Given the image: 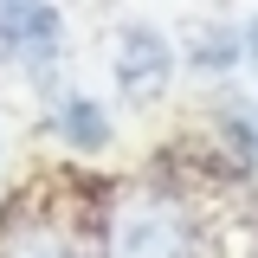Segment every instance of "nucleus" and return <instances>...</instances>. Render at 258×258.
I'll return each instance as SVG.
<instances>
[{"instance_id":"6e6552de","label":"nucleus","mask_w":258,"mask_h":258,"mask_svg":"<svg viewBox=\"0 0 258 258\" xmlns=\"http://www.w3.org/2000/svg\"><path fill=\"white\" fill-rule=\"evenodd\" d=\"M239 64L252 71V84H258V13L245 20V26H239Z\"/></svg>"},{"instance_id":"0eeeda50","label":"nucleus","mask_w":258,"mask_h":258,"mask_svg":"<svg viewBox=\"0 0 258 258\" xmlns=\"http://www.w3.org/2000/svg\"><path fill=\"white\" fill-rule=\"evenodd\" d=\"M226 129H232V142L245 149V161H258V103H239V110H226Z\"/></svg>"},{"instance_id":"20e7f679","label":"nucleus","mask_w":258,"mask_h":258,"mask_svg":"<svg viewBox=\"0 0 258 258\" xmlns=\"http://www.w3.org/2000/svg\"><path fill=\"white\" fill-rule=\"evenodd\" d=\"M52 129H58L64 149H78V155H103L110 149V110L84 91H64L52 103Z\"/></svg>"},{"instance_id":"f257e3e1","label":"nucleus","mask_w":258,"mask_h":258,"mask_svg":"<svg viewBox=\"0 0 258 258\" xmlns=\"http://www.w3.org/2000/svg\"><path fill=\"white\" fill-rule=\"evenodd\" d=\"M110 258H194V226L161 194L123 200V213L110 226Z\"/></svg>"},{"instance_id":"423d86ee","label":"nucleus","mask_w":258,"mask_h":258,"mask_svg":"<svg viewBox=\"0 0 258 258\" xmlns=\"http://www.w3.org/2000/svg\"><path fill=\"white\" fill-rule=\"evenodd\" d=\"M0 258H71V245L58 232H45V226H26V232H13L0 245Z\"/></svg>"},{"instance_id":"7ed1b4c3","label":"nucleus","mask_w":258,"mask_h":258,"mask_svg":"<svg viewBox=\"0 0 258 258\" xmlns=\"http://www.w3.org/2000/svg\"><path fill=\"white\" fill-rule=\"evenodd\" d=\"M0 45L26 64L32 78H52V64L64 58V26L52 0H0Z\"/></svg>"},{"instance_id":"f03ea898","label":"nucleus","mask_w":258,"mask_h":258,"mask_svg":"<svg viewBox=\"0 0 258 258\" xmlns=\"http://www.w3.org/2000/svg\"><path fill=\"white\" fill-rule=\"evenodd\" d=\"M116 84H123L129 103H161L168 84H174V45L168 32L136 20V26L116 32Z\"/></svg>"},{"instance_id":"39448f33","label":"nucleus","mask_w":258,"mask_h":258,"mask_svg":"<svg viewBox=\"0 0 258 258\" xmlns=\"http://www.w3.org/2000/svg\"><path fill=\"white\" fill-rule=\"evenodd\" d=\"M187 58L200 71H226V64H239V26H200L187 45Z\"/></svg>"}]
</instances>
